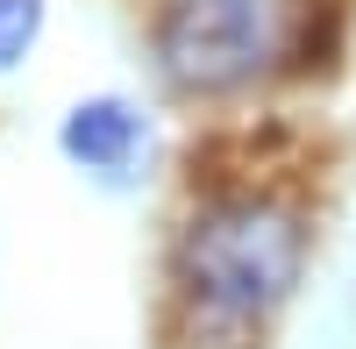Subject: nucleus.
Here are the masks:
<instances>
[{"instance_id": "nucleus-3", "label": "nucleus", "mask_w": 356, "mask_h": 349, "mask_svg": "<svg viewBox=\"0 0 356 349\" xmlns=\"http://www.w3.org/2000/svg\"><path fill=\"white\" fill-rule=\"evenodd\" d=\"M57 143H65L72 164L100 171V179H122L143 150V114L129 100H79L65 114V129H57Z\"/></svg>"}, {"instance_id": "nucleus-2", "label": "nucleus", "mask_w": 356, "mask_h": 349, "mask_svg": "<svg viewBox=\"0 0 356 349\" xmlns=\"http://www.w3.org/2000/svg\"><path fill=\"white\" fill-rule=\"evenodd\" d=\"M314 57V0H164L157 72L178 93H243Z\"/></svg>"}, {"instance_id": "nucleus-4", "label": "nucleus", "mask_w": 356, "mask_h": 349, "mask_svg": "<svg viewBox=\"0 0 356 349\" xmlns=\"http://www.w3.org/2000/svg\"><path fill=\"white\" fill-rule=\"evenodd\" d=\"M43 29V0H0V72H15Z\"/></svg>"}, {"instance_id": "nucleus-1", "label": "nucleus", "mask_w": 356, "mask_h": 349, "mask_svg": "<svg viewBox=\"0 0 356 349\" xmlns=\"http://www.w3.org/2000/svg\"><path fill=\"white\" fill-rule=\"evenodd\" d=\"M307 271V221L264 186H228L200 200L171 243V293L193 342H243L292 300Z\"/></svg>"}]
</instances>
